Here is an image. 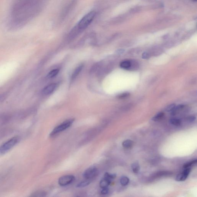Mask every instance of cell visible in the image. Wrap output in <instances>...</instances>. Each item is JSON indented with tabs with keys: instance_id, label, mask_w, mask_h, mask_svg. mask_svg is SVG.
I'll return each instance as SVG.
<instances>
[{
	"instance_id": "6da1fadb",
	"label": "cell",
	"mask_w": 197,
	"mask_h": 197,
	"mask_svg": "<svg viewBox=\"0 0 197 197\" xmlns=\"http://www.w3.org/2000/svg\"><path fill=\"white\" fill-rule=\"evenodd\" d=\"M96 13L92 11L85 15L78 24V29L81 30L85 29L91 24L95 17Z\"/></svg>"
},
{
	"instance_id": "7a4b0ae2",
	"label": "cell",
	"mask_w": 197,
	"mask_h": 197,
	"mask_svg": "<svg viewBox=\"0 0 197 197\" xmlns=\"http://www.w3.org/2000/svg\"><path fill=\"white\" fill-rule=\"evenodd\" d=\"M74 121V119H69L65 121L63 123H61L60 125H58L50 133V136L51 137L54 136L55 135L69 128L72 125Z\"/></svg>"
},
{
	"instance_id": "3957f363",
	"label": "cell",
	"mask_w": 197,
	"mask_h": 197,
	"mask_svg": "<svg viewBox=\"0 0 197 197\" xmlns=\"http://www.w3.org/2000/svg\"><path fill=\"white\" fill-rule=\"evenodd\" d=\"M19 140V137L17 136L9 140L0 147V153L4 154L7 152L18 143Z\"/></svg>"
},
{
	"instance_id": "277c9868",
	"label": "cell",
	"mask_w": 197,
	"mask_h": 197,
	"mask_svg": "<svg viewBox=\"0 0 197 197\" xmlns=\"http://www.w3.org/2000/svg\"><path fill=\"white\" fill-rule=\"evenodd\" d=\"M98 173V170L96 167H91L84 171L83 176L86 179L90 180L96 177Z\"/></svg>"
},
{
	"instance_id": "5b68a950",
	"label": "cell",
	"mask_w": 197,
	"mask_h": 197,
	"mask_svg": "<svg viewBox=\"0 0 197 197\" xmlns=\"http://www.w3.org/2000/svg\"><path fill=\"white\" fill-rule=\"evenodd\" d=\"M75 180V177L72 175L62 176L59 178L58 183L59 185L64 186L72 183Z\"/></svg>"
},
{
	"instance_id": "8992f818",
	"label": "cell",
	"mask_w": 197,
	"mask_h": 197,
	"mask_svg": "<svg viewBox=\"0 0 197 197\" xmlns=\"http://www.w3.org/2000/svg\"><path fill=\"white\" fill-rule=\"evenodd\" d=\"M191 171V168L184 169L182 172L177 175L176 177L175 180L178 181H183L185 180L188 178Z\"/></svg>"
},
{
	"instance_id": "52a82bcc",
	"label": "cell",
	"mask_w": 197,
	"mask_h": 197,
	"mask_svg": "<svg viewBox=\"0 0 197 197\" xmlns=\"http://www.w3.org/2000/svg\"><path fill=\"white\" fill-rule=\"evenodd\" d=\"M56 86L57 84L55 83L51 84L47 86L43 90V93L46 95L51 94L56 89Z\"/></svg>"
},
{
	"instance_id": "ba28073f",
	"label": "cell",
	"mask_w": 197,
	"mask_h": 197,
	"mask_svg": "<svg viewBox=\"0 0 197 197\" xmlns=\"http://www.w3.org/2000/svg\"><path fill=\"white\" fill-rule=\"evenodd\" d=\"M111 181L106 179L105 178H103L101 179L99 183L100 187L102 189V188H108V187L111 184Z\"/></svg>"
},
{
	"instance_id": "9c48e42d",
	"label": "cell",
	"mask_w": 197,
	"mask_h": 197,
	"mask_svg": "<svg viewBox=\"0 0 197 197\" xmlns=\"http://www.w3.org/2000/svg\"><path fill=\"white\" fill-rule=\"evenodd\" d=\"M133 141L130 139L125 140L122 143V146L123 147L127 149H129L133 147Z\"/></svg>"
},
{
	"instance_id": "30bf717a",
	"label": "cell",
	"mask_w": 197,
	"mask_h": 197,
	"mask_svg": "<svg viewBox=\"0 0 197 197\" xmlns=\"http://www.w3.org/2000/svg\"><path fill=\"white\" fill-rule=\"evenodd\" d=\"M131 65V62L129 60H125L122 62L120 64V67L124 69H130Z\"/></svg>"
},
{
	"instance_id": "8fae6325",
	"label": "cell",
	"mask_w": 197,
	"mask_h": 197,
	"mask_svg": "<svg viewBox=\"0 0 197 197\" xmlns=\"http://www.w3.org/2000/svg\"><path fill=\"white\" fill-rule=\"evenodd\" d=\"M131 168L133 172L135 173H138L140 169L139 164L137 162L133 163L131 165Z\"/></svg>"
},
{
	"instance_id": "7c38bea8",
	"label": "cell",
	"mask_w": 197,
	"mask_h": 197,
	"mask_svg": "<svg viewBox=\"0 0 197 197\" xmlns=\"http://www.w3.org/2000/svg\"><path fill=\"white\" fill-rule=\"evenodd\" d=\"M83 67V66L82 65L79 66L75 70L74 72L72 74V80H73V79H74L75 78H76L77 76L78 75V74L81 72V70H82Z\"/></svg>"
},
{
	"instance_id": "4fadbf2b",
	"label": "cell",
	"mask_w": 197,
	"mask_h": 197,
	"mask_svg": "<svg viewBox=\"0 0 197 197\" xmlns=\"http://www.w3.org/2000/svg\"><path fill=\"white\" fill-rule=\"evenodd\" d=\"M197 163V159H194V160L188 162L186 163L184 165H183V168L184 169H186L187 168H190V167L193 166L194 165L196 164Z\"/></svg>"
},
{
	"instance_id": "5bb4252c",
	"label": "cell",
	"mask_w": 197,
	"mask_h": 197,
	"mask_svg": "<svg viewBox=\"0 0 197 197\" xmlns=\"http://www.w3.org/2000/svg\"><path fill=\"white\" fill-rule=\"evenodd\" d=\"M91 183V181L90 180H87L84 181H81L80 183L78 184L77 185V188H81L85 187L87 186H88Z\"/></svg>"
},
{
	"instance_id": "9a60e30c",
	"label": "cell",
	"mask_w": 197,
	"mask_h": 197,
	"mask_svg": "<svg viewBox=\"0 0 197 197\" xmlns=\"http://www.w3.org/2000/svg\"><path fill=\"white\" fill-rule=\"evenodd\" d=\"M164 115V114L163 112H160V113H157L156 115L153 117L152 120L155 122L160 120L163 117Z\"/></svg>"
},
{
	"instance_id": "2e32d148",
	"label": "cell",
	"mask_w": 197,
	"mask_h": 197,
	"mask_svg": "<svg viewBox=\"0 0 197 197\" xmlns=\"http://www.w3.org/2000/svg\"><path fill=\"white\" fill-rule=\"evenodd\" d=\"M129 182V179L128 177L124 176L121 178L120 179V183L122 186H127Z\"/></svg>"
},
{
	"instance_id": "e0dca14e",
	"label": "cell",
	"mask_w": 197,
	"mask_h": 197,
	"mask_svg": "<svg viewBox=\"0 0 197 197\" xmlns=\"http://www.w3.org/2000/svg\"><path fill=\"white\" fill-rule=\"evenodd\" d=\"M59 69H54V70H52V71L49 72V73L48 74V76H47V77L49 78H54V77L56 76L58 74V73H59Z\"/></svg>"
},
{
	"instance_id": "ac0fdd59",
	"label": "cell",
	"mask_w": 197,
	"mask_h": 197,
	"mask_svg": "<svg viewBox=\"0 0 197 197\" xmlns=\"http://www.w3.org/2000/svg\"><path fill=\"white\" fill-rule=\"evenodd\" d=\"M170 123L175 126H179L181 124V121L177 118H172L170 120Z\"/></svg>"
},
{
	"instance_id": "d6986e66",
	"label": "cell",
	"mask_w": 197,
	"mask_h": 197,
	"mask_svg": "<svg viewBox=\"0 0 197 197\" xmlns=\"http://www.w3.org/2000/svg\"><path fill=\"white\" fill-rule=\"evenodd\" d=\"M184 107L183 105H179L177 107H175L173 111H172V115H176L181 109H182Z\"/></svg>"
},
{
	"instance_id": "ffe728a7",
	"label": "cell",
	"mask_w": 197,
	"mask_h": 197,
	"mask_svg": "<svg viewBox=\"0 0 197 197\" xmlns=\"http://www.w3.org/2000/svg\"><path fill=\"white\" fill-rule=\"evenodd\" d=\"M116 174H110L108 172H106L104 174V178L108 180L112 181L113 179H115L116 178Z\"/></svg>"
},
{
	"instance_id": "44dd1931",
	"label": "cell",
	"mask_w": 197,
	"mask_h": 197,
	"mask_svg": "<svg viewBox=\"0 0 197 197\" xmlns=\"http://www.w3.org/2000/svg\"><path fill=\"white\" fill-rule=\"evenodd\" d=\"M175 107L176 105L174 104H170L166 107V111L168 112H171L173 110Z\"/></svg>"
},
{
	"instance_id": "7402d4cb",
	"label": "cell",
	"mask_w": 197,
	"mask_h": 197,
	"mask_svg": "<svg viewBox=\"0 0 197 197\" xmlns=\"http://www.w3.org/2000/svg\"><path fill=\"white\" fill-rule=\"evenodd\" d=\"M44 194V193L43 192H37L33 194V195H32L31 196L36 197L42 196H43L42 195Z\"/></svg>"
},
{
	"instance_id": "603a6c76",
	"label": "cell",
	"mask_w": 197,
	"mask_h": 197,
	"mask_svg": "<svg viewBox=\"0 0 197 197\" xmlns=\"http://www.w3.org/2000/svg\"><path fill=\"white\" fill-rule=\"evenodd\" d=\"M109 189L108 188H102L101 194L102 195H105L108 193Z\"/></svg>"
},
{
	"instance_id": "cb8c5ba5",
	"label": "cell",
	"mask_w": 197,
	"mask_h": 197,
	"mask_svg": "<svg viewBox=\"0 0 197 197\" xmlns=\"http://www.w3.org/2000/svg\"><path fill=\"white\" fill-rule=\"evenodd\" d=\"M196 119V117L195 116H191L188 118V120L190 122H192L195 120Z\"/></svg>"
},
{
	"instance_id": "d4e9b609",
	"label": "cell",
	"mask_w": 197,
	"mask_h": 197,
	"mask_svg": "<svg viewBox=\"0 0 197 197\" xmlns=\"http://www.w3.org/2000/svg\"><path fill=\"white\" fill-rule=\"evenodd\" d=\"M129 95V93H124L123 94H122L119 97L120 98H126L127 97H128Z\"/></svg>"
},
{
	"instance_id": "484cf974",
	"label": "cell",
	"mask_w": 197,
	"mask_h": 197,
	"mask_svg": "<svg viewBox=\"0 0 197 197\" xmlns=\"http://www.w3.org/2000/svg\"><path fill=\"white\" fill-rule=\"evenodd\" d=\"M149 57V54L145 52H144L142 54V58L143 59H147Z\"/></svg>"
},
{
	"instance_id": "4316f807",
	"label": "cell",
	"mask_w": 197,
	"mask_h": 197,
	"mask_svg": "<svg viewBox=\"0 0 197 197\" xmlns=\"http://www.w3.org/2000/svg\"><path fill=\"white\" fill-rule=\"evenodd\" d=\"M117 52L119 54H122L124 52V50H123V49H119Z\"/></svg>"
},
{
	"instance_id": "83f0119b",
	"label": "cell",
	"mask_w": 197,
	"mask_h": 197,
	"mask_svg": "<svg viewBox=\"0 0 197 197\" xmlns=\"http://www.w3.org/2000/svg\"><path fill=\"white\" fill-rule=\"evenodd\" d=\"M192 1H193V2H196L197 1V0H192Z\"/></svg>"
}]
</instances>
